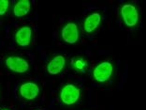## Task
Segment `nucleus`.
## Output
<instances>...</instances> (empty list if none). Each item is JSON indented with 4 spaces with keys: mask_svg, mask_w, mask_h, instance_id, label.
Listing matches in <instances>:
<instances>
[{
    "mask_svg": "<svg viewBox=\"0 0 146 110\" xmlns=\"http://www.w3.org/2000/svg\"><path fill=\"white\" fill-rule=\"evenodd\" d=\"M119 16L127 28H137L141 22V11L139 7L132 2H125L119 9Z\"/></svg>",
    "mask_w": 146,
    "mask_h": 110,
    "instance_id": "obj_1",
    "label": "nucleus"
},
{
    "mask_svg": "<svg viewBox=\"0 0 146 110\" xmlns=\"http://www.w3.org/2000/svg\"><path fill=\"white\" fill-rule=\"evenodd\" d=\"M82 94V89L79 86L74 83H66L59 89L58 99L64 106H73L80 102Z\"/></svg>",
    "mask_w": 146,
    "mask_h": 110,
    "instance_id": "obj_2",
    "label": "nucleus"
},
{
    "mask_svg": "<svg viewBox=\"0 0 146 110\" xmlns=\"http://www.w3.org/2000/svg\"><path fill=\"white\" fill-rule=\"evenodd\" d=\"M116 72L115 64L111 60H103L98 63L92 71V78L96 83L106 84L114 76Z\"/></svg>",
    "mask_w": 146,
    "mask_h": 110,
    "instance_id": "obj_3",
    "label": "nucleus"
},
{
    "mask_svg": "<svg viewBox=\"0 0 146 110\" xmlns=\"http://www.w3.org/2000/svg\"><path fill=\"white\" fill-rule=\"evenodd\" d=\"M6 69L15 74H24L30 71V61L24 56L17 54H9L4 59Z\"/></svg>",
    "mask_w": 146,
    "mask_h": 110,
    "instance_id": "obj_4",
    "label": "nucleus"
},
{
    "mask_svg": "<svg viewBox=\"0 0 146 110\" xmlns=\"http://www.w3.org/2000/svg\"><path fill=\"white\" fill-rule=\"evenodd\" d=\"M41 86L36 81L27 80L18 86L17 94L20 99L25 102H34L41 95Z\"/></svg>",
    "mask_w": 146,
    "mask_h": 110,
    "instance_id": "obj_5",
    "label": "nucleus"
},
{
    "mask_svg": "<svg viewBox=\"0 0 146 110\" xmlns=\"http://www.w3.org/2000/svg\"><path fill=\"white\" fill-rule=\"evenodd\" d=\"M61 42L68 45H75L81 40V28L76 22H67L59 31Z\"/></svg>",
    "mask_w": 146,
    "mask_h": 110,
    "instance_id": "obj_6",
    "label": "nucleus"
},
{
    "mask_svg": "<svg viewBox=\"0 0 146 110\" xmlns=\"http://www.w3.org/2000/svg\"><path fill=\"white\" fill-rule=\"evenodd\" d=\"M34 37L35 32L33 26L30 25H25L20 26L14 32L13 39H14L16 45L22 48H26L32 44L33 41H34Z\"/></svg>",
    "mask_w": 146,
    "mask_h": 110,
    "instance_id": "obj_7",
    "label": "nucleus"
},
{
    "mask_svg": "<svg viewBox=\"0 0 146 110\" xmlns=\"http://www.w3.org/2000/svg\"><path fill=\"white\" fill-rule=\"evenodd\" d=\"M103 17L98 11H92L85 16L82 21V30L86 35H93L97 32L102 25Z\"/></svg>",
    "mask_w": 146,
    "mask_h": 110,
    "instance_id": "obj_8",
    "label": "nucleus"
},
{
    "mask_svg": "<svg viewBox=\"0 0 146 110\" xmlns=\"http://www.w3.org/2000/svg\"><path fill=\"white\" fill-rule=\"evenodd\" d=\"M68 66V58L63 54L54 56L46 65V72L49 75L56 76L65 71Z\"/></svg>",
    "mask_w": 146,
    "mask_h": 110,
    "instance_id": "obj_9",
    "label": "nucleus"
},
{
    "mask_svg": "<svg viewBox=\"0 0 146 110\" xmlns=\"http://www.w3.org/2000/svg\"><path fill=\"white\" fill-rule=\"evenodd\" d=\"M32 9V3L29 0H20L16 1L12 6V15L16 18H23L29 14Z\"/></svg>",
    "mask_w": 146,
    "mask_h": 110,
    "instance_id": "obj_10",
    "label": "nucleus"
},
{
    "mask_svg": "<svg viewBox=\"0 0 146 110\" xmlns=\"http://www.w3.org/2000/svg\"><path fill=\"white\" fill-rule=\"evenodd\" d=\"M70 68L77 73H85L89 69V60L84 56L78 55L70 59Z\"/></svg>",
    "mask_w": 146,
    "mask_h": 110,
    "instance_id": "obj_11",
    "label": "nucleus"
},
{
    "mask_svg": "<svg viewBox=\"0 0 146 110\" xmlns=\"http://www.w3.org/2000/svg\"><path fill=\"white\" fill-rule=\"evenodd\" d=\"M11 2L9 0H0V17H5L11 11Z\"/></svg>",
    "mask_w": 146,
    "mask_h": 110,
    "instance_id": "obj_12",
    "label": "nucleus"
},
{
    "mask_svg": "<svg viewBox=\"0 0 146 110\" xmlns=\"http://www.w3.org/2000/svg\"><path fill=\"white\" fill-rule=\"evenodd\" d=\"M0 110H11V109H9V108H2V109H0Z\"/></svg>",
    "mask_w": 146,
    "mask_h": 110,
    "instance_id": "obj_13",
    "label": "nucleus"
},
{
    "mask_svg": "<svg viewBox=\"0 0 146 110\" xmlns=\"http://www.w3.org/2000/svg\"><path fill=\"white\" fill-rule=\"evenodd\" d=\"M0 97H1V93H0Z\"/></svg>",
    "mask_w": 146,
    "mask_h": 110,
    "instance_id": "obj_14",
    "label": "nucleus"
}]
</instances>
